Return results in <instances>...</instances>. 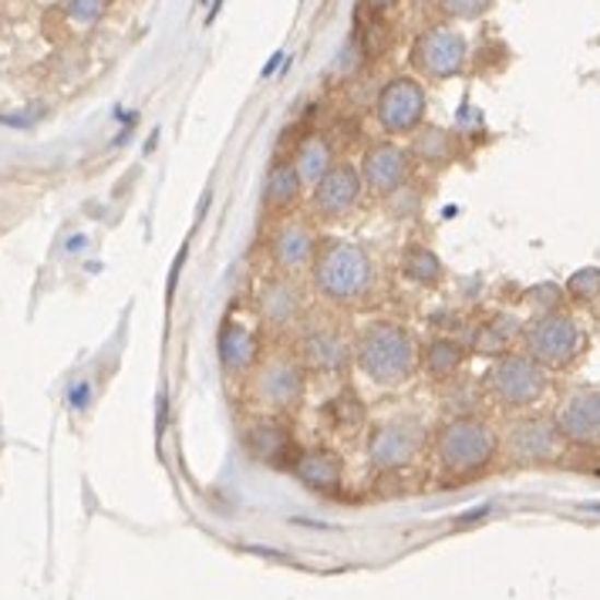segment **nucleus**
Segmentation results:
<instances>
[{"instance_id":"1","label":"nucleus","mask_w":600,"mask_h":600,"mask_svg":"<svg viewBox=\"0 0 600 600\" xmlns=\"http://www.w3.org/2000/svg\"><path fill=\"white\" fill-rule=\"evenodd\" d=\"M351 357L375 385L395 388V385H402L415 375L419 344L405 328L388 325V321H375L357 334V341L351 348Z\"/></svg>"},{"instance_id":"2","label":"nucleus","mask_w":600,"mask_h":600,"mask_svg":"<svg viewBox=\"0 0 600 600\" xmlns=\"http://www.w3.org/2000/svg\"><path fill=\"white\" fill-rule=\"evenodd\" d=\"M499 449V435L490 422L475 415H459L435 435V456L449 475L483 472Z\"/></svg>"},{"instance_id":"3","label":"nucleus","mask_w":600,"mask_h":600,"mask_svg":"<svg viewBox=\"0 0 600 600\" xmlns=\"http://www.w3.org/2000/svg\"><path fill=\"white\" fill-rule=\"evenodd\" d=\"M314 287L334 304H348L365 297L372 287V260L357 244L331 239L314 257Z\"/></svg>"},{"instance_id":"4","label":"nucleus","mask_w":600,"mask_h":600,"mask_svg":"<svg viewBox=\"0 0 600 600\" xmlns=\"http://www.w3.org/2000/svg\"><path fill=\"white\" fill-rule=\"evenodd\" d=\"M486 391L493 395V402L509 409V412H523L533 409L550 388V372L537 365L530 354H503L490 365L483 378Z\"/></svg>"},{"instance_id":"5","label":"nucleus","mask_w":600,"mask_h":600,"mask_svg":"<svg viewBox=\"0 0 600 600\" xmlns=\"http://www.w3.org/2000/svg\"><path fill=\"white\" fill-rule=\"evenodd\" d=\"M519 338H523L527 354L533 357L537 365H543L546 372L574 365L580 357V351L587 348V338H584L580 325L567 310L533 317L530 325H523V334Z\"/></svg>"},{"instance_id":"6","label":"nucleus","mask_w":600,"mask_h":600,"mask_svg":"<svg viewBox=\"0 0 600 600\" xmlns=\"http://www.w3.org/2000/svg\"><path fill=\"white\" fill-rule=\"evenodd\" d=\"M375 118L388 136H409L425 118V92L415 78H391L375 102Z\"/></svg>"},{"instance_id":"7","label":"nucleus","mask_w":600,"mask_h":600,"mask_svg":"<svg viewBox=\"0 0 600 600\" xmlns=\"http://www.w3.org/2000/svg\"><path fill=\"white\" fill-rule=\"evenodd\" d=\"M466 37L452 27H428L415 48H412V64L428 74L446 82V78H456L466 68Z\"/></svg>"},{"instance_id":"8","label":"nucleus","mask_w":600,"mask_h":600,"mask_svg":"<svg viewBox=\"0 0 600 600\" xmlns=\"http://www.w3.org/2000/svg\"><path fill=\"white\" fill-rule=\"evenodd\" d=\"M506 446L509 456L516 462H553L560 456V446H564V435H560L556 422L546 415H527L516 419L506 432Z\"/></svg>"},{"instance_id":"9","label":"nucleus","mask_w":600,"mask_h":600,"mask_svg":"<svg viewBox=\"0 0 600 600\" xmlns=\"http://www.w3.org/2000/svg\"><path fill=\"white\" fill-rule=\"evenodd\" d=\"M257 398L267 409L284 412L297 405V398L304 391V365L294 354H277L257 368Z\"/></svg>"},{"instance_id":"10","label":"nucleus","mask_w":600,"mask_h":600,"mask_svg":"<svg viewBox=\"0 0 600 600\" xmlns=\"http://www.w3.org/2000/svg\"><path fill=\"white\" fill-rule=\"evenodd\" d=\"M564 443L597 449L600 446V391L597 388H580L564 398V405L553 415Z\"/></svg>"},{"instance_id":"11","label":"nucleus","mask_w":600,"mask_h":600,"mask_svg":"<svg viewBox=\"0 0 600 600\" xmlns=\"http://www.w3.org/2000/svg\"><path fill=\"white\" fill-rule=\"evenodd\" d=\"M425 443V428L415 419H391L381 428H375L368 456L378 469H402L409 466Z\"/></svg>"},{"instance_id":"12","label":"nucleus","mask_w":600,"mask_h":600,"mask_svg":"<svg viewBox=\"0 0 600 600\" xmlns=\"http://www.w3.org/2000/svg\"><path fill=\"white\" fill-rule=\"evenodd\" d=\"M362 169H354L348 163L331 166V173L314 186V210L325 220H341L348 213H354L357 199H362Z\"/></svg>"},{"instance_id":"13","label":"nucleus","mask_w":600,"mask_h":600,"mask_svg":"<svg viewBox=\"0 0 600 600\" xmlns=\"http://www.w3.org/2000/svg\"><path fill=\"white\" fill-rule=\"evenodd\" d=\"M412 169V158L402 145L395 142H375L365 158H362V183L375 196H388L395 189H402Z\"/></svg>"},{"instance_id":"14","label":"nucleus","mask_w":600,"mask_h":600,"mask_svg":"<svg viewBox=\"0 0 600 600\" xmlns=\"http://www.w3.org/2000/svg\"><path fill=\"white\" fill-rule=\"evenodd\" d=\"M270 257L280 270H287V273L307 267L317 257V239H314L310 226L297 223V220L280 223L270 236Z\"/></svg>"},{"instance_id":"15","label":"nucleus","mask_w":600,"mask_h":600,"mask_svg":"<svg viewBox=\"0 0 600 600\" xmlns=\"http://www.w3.org/2000/svg\"><path fill=\"white\" fill-rule=\"evenodd\" d=\"M301 365L314 372H341L351 362V348L334 328H317L301 344Z\"/></svg>"},{"instance_id":"16","label":"nucleus","mask_w":600,"mask_h":600,"mask_svg":"<svg viewBox=\"0 0 600 600\" xmlns=\"http://www.w3.org/2000/svg\"><path fill=\"white\" fill-rule=\"evenodd\" d=\"M247 446L257 459L270 462V466H280V469H287L297 462V449L291 443V432L284 425H277V422H254L247 428Z\"/></svg>"},{"instance_id":"17","label":"nucleus","mask_w":600,"mask_h":600,"mask_svg":"<svg viewBox=\"0 0 600 600\" xmlns=\"http://www.w3.org/2000/svg\"><path fill=\"white\" fill-rule=\"evenodd\" d=\"M216 351H220V365L230 375H244V372H250L257 365V334L247 325L226 321L220 328Z\"/></svg>"},{"instance_id":"18","label":"nucleus","mask_w":600,"mask_h":600,"mask_svg":"<svg viewBox=\"0 0 600 600\" xmlns=\"http://www.w3.org/2000/svg\"><path fill=\"white\" fill-rule=\"evenodd\" d=\"M297 479L307 490L334 493L341 486V459L331 449H304L294 462Z\"/></svg>"},{"instance_id":"19","label":"nucleus","mask_w":600,"mask_h":600,"mask_svg":"<svg viewBox=\"0 0 600 600\" xmlns=\"http://www.w3.org/2000/svg\"><path fill=\"white\" fill-rule=\"evenodd\" d=\"M301 304H304L301 287L294 284V280H287V277L270 280V284L263 287V294H260L263 321H267V325H273V328H287L291 321H297Z\"/></svg>"},{"instance_id":"20","label":"nucleus","mask_w":600,"mask_h":600,"mask_svg":"<svg viewBox=\"0 0 600 600\" xmlns=\"http://www.w3.org/2000/svg\"><path fill=\"white\" fill-rule=\"evenodd\" d=\"M304 192V179L297 176L294 163H277L267 173V186H263V199L270 210H291Z\"/></svg>"},{"instance_id":"21","label":"nucleus","mask_w":600,"mask_h":600,"mask_svg":"<svg viewBox=\"0 0 600 600\" xmlns=\"http://www.w3.org/2000/svg\"><path fill=\"white\" fill-rule=\"evenodd\" d=\"M462 362H466V348L456 338H435L422 357V365L432 378H452L462 368Z\"/></svg>"},{"instance_id":"22","label":"nucleus","mask_w":600,"mask_h":600,"mask_svg":"<svg viewBox=\"0 0 600 600\" xmlns=\"http://www.w3.org/2000/svg\"><path fill=\"white\" fill-rule=\"evenodd\" d=\"M294 169L304 183H321L331 173V145L325 139H307L297 145V158H294Z\"/></svg>"},{"instance_id":"23","label":"nucleus","mask_w":600,"mask_h":600,"mask_svg":"<svg viewBox=\"0 0 600 600\" xmlns=\"http://www.w3.org/2000/svg\"><path fill=\"white\" fill-rule=\"evenodd\" d=\"M516 334H523V325L516 321V317H509V314H496L493 321L479 331V338H475V351H483V354H493V357H503V354H509L506 348L513 344V338Z\"/></svg>"},{"instance_id":"24","label":"nucleus","mask_w":600,"mask_h":600,"mask_svg":"<svg viewBox=\"0 0 600 600\" xmlns=\"http://www.w3.org/2000/svg\"><path fill=\"white\" fill-rule=\"evenodd\" d=\"M402 270H405V277L419 280L422 287H435L438 280H443V263H438V257H435L428 247H422V244L405 247V254H402Z\"/></svg>"},{"instance_id":"25","label":"nucleus","mask_w":600,"mask_h":600,"mask_svg":"<svg viewBox=\"0 0 600 600\" xmlns=\"http://www.w3.org/2000/svg\"><path fill=\"white\" fill-rule=\"evenodd\" d=\"M412 149L419 158H425V163H446V158L452 155V139L446 129H425Z\"/></svg>"},{"instance_id":"26","label":"nucleus","mask_w":600,"mask_h":600,"mask_svg":"<svg viewBox=\"0 0 600 600\" xmlns=\"http://www.w3.org/2000/svg\"><path fill=\"white\" fill-rule=\"evenodd\" d=\"M564 294L574 301V304H593L600 297V267H580L570 280Z\"/></svg>"},{"instance_id":"27","label":"nucleus","mask_w":600,"mask_h":600,"mask_svg":"<svg viewBox=\"0 0 600 600\" xmlns=\"http://www.w3.org/2000/svg\"><path fill=\"white\" fill-rule=\"evenodd\" d=\"M108 0H61V14L74 24H95L105 17Z\"/></svg>"},{"instance_id":"28","label":"nucleus","mask_w":600,"mask_h":600,"mask_svg":"<svg viewBox=\"0 0 600 600\" xmlns=\"http://www.w3.org/2000/svg\"><path fill=\"white\" fill-rule=\"evenodd\" d=\"M527 304L537 310V317L540 314H556L560 304H564V287H556L546 280V284H537V287L527 291Z\"/></svg>"},{"instance_id":"29","label":"nucleus","mask_w":600,"mask_h":600,"mask_svg":"<svg viewBox=\"0 0 600 600\" xmlns=\"http://www.w3.org/2000/svg\"><path fill=\"white\" fill-rule=\"evenodd\" d=\"M443 4V11L449 17H459V21H475V17H483L490 8H493V0H438Z\"/></svg>"},{"instance_id":"30","label":"nucleus","mask_w":600,"mask_h":600,"mask_svg":"<svg viewBox=\"0 0 600 600\" xmlns=\"http://www.w3.org/2000/svg\"><path fill=\"white\" fill-rule=\"evenodd\" d=\"M68 402H71V409H89V402H92V381H74V388L68 391Z\"/></svg>"},{"instance_id":"31","label":"nucleus","mask_w":600,"mask_h":600,"mask_svg":"<svg viewBox=\"0 0 600 600\" xmlns=\"http://www.w3.org/2000/svg\"><path fill=\"white\" fill-rule=\"evenodd\" d=\"M365 4H368L372 11H388V8L398 4V0H365Z\"/></svg>"}]
</instances>
